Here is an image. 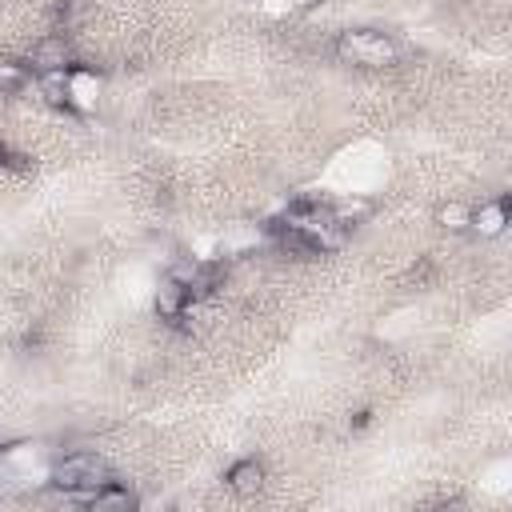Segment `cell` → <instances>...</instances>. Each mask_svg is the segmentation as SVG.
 Instances as JSON below:
<instances>
[{"mask_svg": "<svg viewBox=\"0 0 512 512\" xmlns=\"http://www.w3.org/2000/svg\"><path fill=\"white\" fill-rule=\"evenodd\" d=\"M224 484H228V492H236V496H260L264 484H268V468H264V460H256V456H244V460H236V464L224 472Z\"/></svg>", "mask_w": 512, "mask_h": 512, "instance_id": "5b68a950", "label": "cell"}, {"mask_svg": "<svg viewBox=\"0 0 512 512\" xmlns=\"http://www.w3.org/2000/svg\"><path fill=\"white\" fill-rule=\"evenodd\" d=\"M8 156H12V152H8V148H4V140H0V168L8 164Z\"/></svg>", "mask_w": 512, "mask_h": 512, "instance_id": "30bf717a", "label": "cell"}, {"mask_svg": "<svg viewBox=\"0 0 512 512\" xmlns=\"http://www.w3.org/2000/svg\"><path fill=\"white\" fill-rule=\"evenodd\" d=\"M304 4H320V0H304Z\"/></svg>", "mask_w": 512, "mask_h": 512, "instance_id": "8fae6325", "label": "cell"}, {"mask_svg": "<svg viewBox=\"0 0 512 512\" xmlns=\"http://www.w3.org/2000/svg\"><path fill=\"white\" fill-rule=\"evenodd\" d=\"M504 228H508V200H504V196L484 200L480 208H472V224H468V232L492 240V236H504Z\"/></svg>", "mask_w": 512, "mask_h": 512, "instance_id": "52a82bcc", "label": "cell"}, {"mask_svg": "<svg viewBox=\"0 0 512 512\" xmlns=\"http://www.w3.org/2000/svg\"><path fill=\"white\" fill-rule=\"evenodd\" d=\"M80 60H76V48L64 32H52V36H40L28 52V68L32 76H44V72H72Z\"/></svg>", "mask_w": 512, "mask_h": 512, "instance_id": "3957f363", "label": "cell"}, {"mask_svg": "<svg viewBox=\"0 0 512 512\" xmlns=\"http://www.w3.org/2000/svg\"><path fill=\"white\" fill-rule=\"evenodd\" d=\"M436 224H440L444 232H468V224H472V204H464V200H444V204L436 208Z\"/></svg>", "mask_w": 512, "mask_h": 512, "instance_id": "ba28073f", "label": "cell"}, {"mask_svg": "<svg viewBox=\"0 0 512 512\" xmlns=\"http://www.w3.org/2000/svg\"><path fill=\"white\" fill-rule=\"evenodd\" d=\"M192 292L176 280V276H164L160 284H156V296H152V308H156V316L164 320V324H180L184 316H188V308H192Z\"/></svg>", "mask_w": 512, "mask_h": 512, "instance_id": "277c9868", "label": "cell"}, {"mask_svg": "<svg viewBox=\"0 0 512 512\" xmlns=\"http://www.w3.org/2000/svg\"><path fill=\"white\" fill-rule=\"evenodd\" d=\"M136 504H140L136 492L128 484H120V480H104L96 492L84 496V508H92V512H128Z\"/></svg>", "mask_w": 512, "mask_h": 512, "instance_id": "8992f818", "label": "cell"}, {"mask_svg": "<svg viewBox=\"0 0 512 512\" xmlns=\"http://www.w3.org/2000/svg\"><path fill=\"white\" fill-rule=\"evenodd\" d=\"M336 56L352 68H392L400 48L380 28H344L336 36Z\"/></svg>", "mask_w": 512, "mask_h": 512, "instance_id": "7a4b0ae2", "label": "cell"}, {"mask_svg": "<svg viewBox=\"0 0 512 512\" xmlns=\"http://www.w3.org/2000/svg\"><path fill=\"white\" fill-rule=\"evenodd\" d=\"M368 420H372V412H368V408H360V412H356V416H352V428H364V424H368Z\"/></svg>", "mask_w": 512, "mask_h": 512, "instance_id": "9c48e42d", "label": "cell"}, {"mask_svg": "<svg viewBox=\"0 0 512 512\" xmlns=\"http://www.w3.org/2000/svg\"><path fill=\"white\" fill-rule=\"evenodd\" d=\"M48 480H52V488H60L68 500L84 504V496L96 492L104 480H112V472H108V464H104L96 452H68V456H60V460L48 468Z\"/></svg>", "mask_w": 512, "mask_h": 512, "instance_id": "6da1fadb", "label": "cell"}]
</instances>
